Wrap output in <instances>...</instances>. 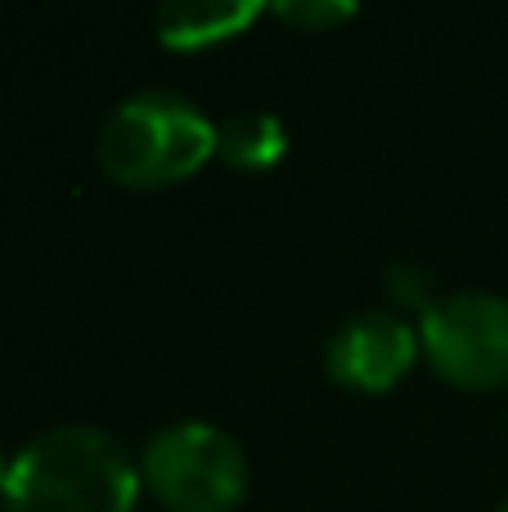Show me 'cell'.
Here are the masks:
<instances>
[{
    "label": "cell",
    "instance_id": "cell-1",
    "mask_svg": "<svg viewBox=\"0 0 508 512\" xmlns=\"http://www.w3.org/2000/svg\"><path fill=\"white\" fill-rule=\"evenodd\" d=\"M140 463L113 432L59 423L9 459L5 512H135Z\"/></svg>",
    "mask_w": 508,
    "mask_h": 512
},
{
    "label": "cell",
    "instance_id": "cell-2",
    "mask_svg": "<svg viewBox=\"0 0 508 512\" xmlns=\"http://www.w3.org/2000/svg\"><path fill=\"white\" fill-rule=\"evenodd\" d=\"M216 158V126L180 90H135L104 117L95 162L122 189L180 185Z\"/></svg>",
    "mask_w": 508,
    "mask_h": 512
},
{
    "label": "cell",
    "instance_id": "cell-3",
    "mask_svg": "<svg viewBox=\"0 0 508 512\" xmlns=\"http://www.w3.org/2000/svg\"><path fill=\"white\" fill-rule=\"evenodd\" d=\"M248 454L225 427L185 418L153 432L140 481L167 512H234L248 495Z\"/></svg>",
    "mask_w": 508,
    "mask_h": 512
},
{
    "label": "cell",
    "instance_id": "cell-4",
    "mask_svg": "<svg viewBox=\"0 0 508 512\" xmlns=\"http://www.w3.org/2000/svg\"><path fill=\"white\" fill-rule=\"evenodd\" d=\"M419 342L428 364L450 387H508V297L500 292H441L437 306L419 319Z\"/></svg>",
    "mask_w": 508,
    "mask_h": 512
},
{
    "label": "cell",
    "instance_id": "cell-5",
    "mask_svg": "<svg viewBox=\"0 0 508 512\" xmlns=\"http://www.w3.org/2000/svg\"><path fill=\"white\" fill-rule=\"evenodd\" d=\"M423 355L419 328L401 315V310H360L351 315L324 346V369L338 387L360 391V396H383L392 391L414 360Z\"/></svg>",
    "mask_w": 508,
    "mask_h": 512
},
{
    "label": "cell",
    "instance_id": "cell-6",
    "mask_svg": "<svg viewBox=\"0 0 508 512\" xmlns=\"http://www.w3.org/2000/svg\"><path fill=\"white\" fill-rule=\"evenodd\" d=\"M257 14L261 5L252 0H167L158 9V36L167 50H207L239 36Z\"/></svg>",
    "mask_w": 508,
    "mask_h": 512
},
{
    "label": "cell",
    "instance_id": "cell-7",
    "mask_svg": "<svg viewBox=\"0 0 508 512\" xmlns=\"http://www.w3.org/2000/svg\"><path fill=\"white\" fill-rule=\"evenodd\" d=\"M288 153V126L275 113H230L216 126V158L234 171H266Z\"/></svg>",
    "mask_w": 508,
    "mask_h": 512
},
{
    "label": "cell",
    "instance_id": "cell-8",
    "mask_svg": "<svg viewBox=\"0 0 508 512\" xmlns=\"http://www.w3.org/2000/svg\"><path fill=\"white\" fill-rule=\"evenodd\" d=\"M383 283H387V297H392L401 310H414L419 319L441 301L437 274H432L423 261H392L383 270Z\"/></svg>",
    "mask_w": 508,
    "mask_h": 512
},
{
    "label": "cell",
    "instance_id": "cell-9",
    "mask_svg": "<svg viewBox=\"0 0 508 512\" xmlns=\"http://www.w3.org/2000/svg\"><path fill=\"white\" fill-rule=\"evenodd\" d=\"M275 14L284 23L302 27V32H329V27L356 18V5H342V0H288V5H275Z\"/></svg>",
    "mask_w": 508,
    "mask_h": 512
},
{
    "label": "cell",
    "instance_id": "cell-10",
    "mask_svg": "<svg viewBox=\"0 0 508 512\" xmlns=\"http://www.w3.org/2000/svg\"><path fill=\"white\" fill-rule=\"evenodd\" d=\"M5 477H9V459H5V450H0V490H5Z\"/></svg>",
    "mask_w": 508,
    "mask_h": 512
},
{
    "label": "cell",
    "instance_id": "cell-11",
    "mask_svg": "<svg viewBox=\"0 0 508 512\" xmlns=\"http://www.w3.org/2000/svg\"><path fill=\"white\" fill-rule=\"evenodd\" d=\"M495 512H508V495L500 499V504H495Z\"/></svg>",
    "mask_w": 508,
    "mask_h": 512
}]
</instances>
